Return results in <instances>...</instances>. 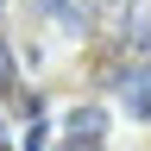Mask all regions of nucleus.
Returning <instances> with one entry per match:
<instances>
[{"mask_svg":"<svg viewBox=\"0 0 151 151\" xmlns=\"http://www.w3.org/2000/svg\"><path fill=\"white\" fill-rule=\"evenodd\" d=\"M101 132H107V113H101V107H82V113L69 120V145H76V151H94Z\"/></svg>","mask_w":151,"mask_h":151,"instance_id":"f257e3e1","label":"nucleus"},{"mask_svg":"<svg viewBox=\"0 0 151 151\" xmlns=\"http://www.w3.org/2000/svg\"><path fill=\"white\" fill-rule=\"evenodd\" d=\"M19 88V69H13V50L6 44H0V101H6V94Z\"/></svg>","mask_w":151,"mask_h":151,"instance_id":"f03ea898","label":"nucleus"},{"mask_svg":"<svg viewBox=\"0 0 151 151\" xmlns=\"http://www.w3.org/2000/svg\"><path fill=\"white\" fill-rule=\"evenodd\" d=\"M0 6H6V0H0Z\"/></svg>","mask_w":151,"mask_h":151,"instance_id":"7ed1b4c3","label":"nucleus"}]
</instances>
